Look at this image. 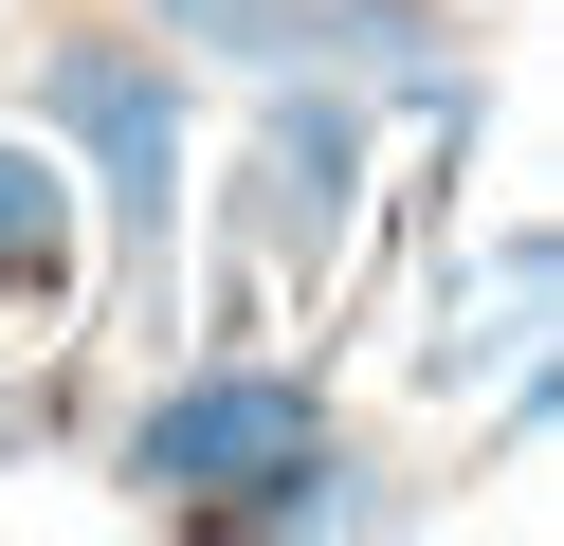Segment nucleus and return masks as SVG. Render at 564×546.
Masks as SVG:
<instances>
[{"mask_svg":"<svg viewBox=\"0 0 564 546\" xmlns=\"http://www.w3.org/2000/svg\"><path fill=\"white\" fill-rule=\"evenodd\" d=\"M128 19H147V36H183L200 73H273V55H292V19H310V0H128Z\"/></svg>","mask_w":564,"mask_h":546,"instance_id":"obj_5","label":"nucleus"},{"mask_svg":"<svg viewBox=\"0 0 564 546\" xmlns=\"http://www.w3.org/2000/svg\"><path fill=\"white\" fill-rule=\"evenodd\" d=\"M546 419H564V364H546V328H528V346H510V400H491V473L546 456Z\"/></svg>","mask_w":564,"mask_h":546,"instance_id":"obj_6","label":"nucleus"},{"mask_svg":"<svg viewBox=\"0 0 564 546\" xmlns=\"http://www.w3.org/2000/svg\"><path fill=\"white\" fill-rule=\"evenodd\" d=\"M55 146L91 182V237H110V310L147 346H183V164H200V55L147 19H55L37 73H19Z\"/></svg>","mask_w":564,"mask_h":546,"instance_id":"obj_2","label":"nucleus"},{"mask_svg":"<svg viewBox=\"0 0 564 546\" xmlns=\"http://www.w3.org/2000/svg\"><path fill=\"white\" fill-rule=\"evenodd\" d=\"M365 182H382V109H365V73L273 55V73H256V128H237V182H219V237L256 255L273 291H310V310H328L346 237H365Z\"/></svg>","mask_w":564,"mask_h":546,"instance_id":"obj_3","label":"nucleus"},{"mask_svg":"<svg viewBox=\"0 0 564 546\" xmlns=\"http://www.w3.org/2000/svg\"><path fill=\"white\" fill-rule=\"evenodd\" d=\"M110 492L147 528H419V492L346 456L328 364H273V346H183L110 419Z\"/></svg>","mask_w":564,"mask_h":546,"instance_id":"obj_1","label":"nucleus"},{"mask_svg":"<svg viewBox=\"0 0 564 546\" xmlns=\"http://www.w3.org/2000/svg\"><path fill=\"white\" fill-rule=\"evenodd\" d=\"M91 291H110V237H91V182L37 109H0V364H74Z\"/></svg>","mask_w":564,"mask_h":546,"instance_id":"obj_4","label":"nucleus"}]
</instances>
